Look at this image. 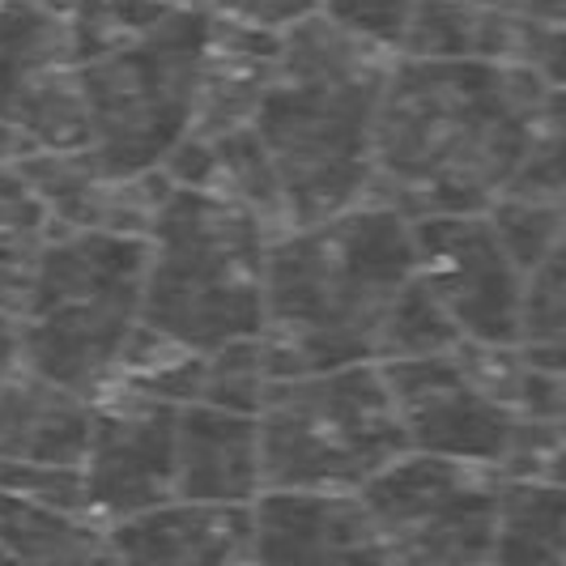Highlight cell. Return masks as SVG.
Instances as JSON below:
<instances>
[{
  "label": "cell",
  "instance_id": "cell-16",
  "mask_svg": "<svg viewBox=\"0 0 566 566\" xmlns=\"http://www.w3.org/2000/svg\"><path fill=\"white\" fill-rule=\"evenodd\" d=\"M94 434V400L22 370L0 392V460L82 469Z\"/></svg>",
  "mask_w": 566,
  "mask_h": 566
},
{
  "label": "cell",
  "instance_id": "cell-32",
  "mask_svg": "<svg viewBox=\"0 0 566 566\" xmlns=\"http://www.w3.org/2000/svg\"><path fill=\"white\" fill-rule=\"evenodd\" d=\"M503 478L541 482L566 494V422H520Z\"/></svg>",
  "mask_w": 566,
  "mask_h": 566
},
{
  "label": "cell",
  "instance_id": "cell-39",
  "mask_svg": "<svg viewBox=\"0 0 566 566\" xmlns=\"http://www.w3.org/2000/svg\"><path fill=\"white\" fill-rule=\"evenodd\" d=\"M85 566H128V563L119 558V549H115L112 541H107V545H103V549H98V554H94V558H90Z\"/></svg>",
  "mask_w": 566,
  "mask_h": 566
},
{
  "label": "cell",
  "instance_id": "cell-30",
  "mask_svg": "<svg viewBox=\"0 0 566 566\" xmlns=\"http://www.w3.org/2000/svg\"><path fill=\"white\" fill-rule=\"evenodd\" d=\"M269 384H273V367H269L264 340L260 337L234 340V345L205 358V392H200V405H218V409H230V413H252V418H260L264 397H269Z\"/></svg>",
  "mask_w": 566,
  "mask_h": 566
},
{
  "label": "cell",
  "instance_id": "cell-14",
  "mask_svg": "<svg viewBox=\"0 0 566 566\" xmlns=\"http://www.w3.org/2000/svg\"><path fill=\"white\" fill-rule=\"evenodd\" d=\"M264 490L260 418L218 405H184L175 422V499L255 507Z\"/></svg>",
  "mask_w": 566,
  "mask_h": 566
},
{
  "label": "cell",
  "instance_id": "cell-12",
  "mask_svg": "<svg viewBox=\"0 0 566 566\" xmlns=\"http://www.w3.org/2000/svg\"><path fill=\"white\" fill-rule=\"evenodd\" d=\"M384 379L397 400L409 452L485 464V469L507 464L520 418L490 392H482L455 354L384 363Z\"/></svg>",
  "mask_w": 566,
  "mask_h": 566
},
{
  "label": "cell",
  "instance_id": "cell-1",
  "mask_svg": "<svg viewBox=\"0 0 566 566\" xmlns=\"http://www.w3.org/2000/svg\"><path fill=\"white\" fill-rule=\"evenodd\" d=\"M541 94L520 64L397 56L379 98L370 200L409 222L485 213L507 197Z\"/></svg>",
  "mask_w": 566,
  "mask_h": 566
},
{
  "label": "cell",
  "instance_id": "cell-24",
  "mask_svg": "<svg viewBox=\"0 0 566 566\" xmlns=\"http://www.w3.org/2000/svg\"><path fill=\"white\" fill-rule=\"evenodd\" d=\"M107 388H128V392H142L163 405H200L205 392V354L197 349H184L175 340L149 333L142 324V333L133 337L124 363L115 367L112 384Z\"/></svg>",
  "mask_w": 566,
  "mask_h": 566
},
{
  "label": "cell",
  "instance_id": "cell-22",
  "mask_svg": "<svg viewBox=\"0 0 566 566\" xmlns=\"http://www.w3.org/2000/svg\"><path fill=\"white\" fill-rule=\"evenodd\" d=\"M490 566H566V494L541 482L503 485V524Z\"/></svg>",
  "mask_w": 566,
  "mask_h": 566
},
{
  "label": "cell",
  "instance_id": "cell-35",
  "mask_svg": "<svg viewBox=\"0 0 566 566\" xmlns=\"http://www.w3.org/2000/svg\"><path fill=\"white\" fill-rule=\"evenodd\" d=\"M520 69H528L545 90H566V27L563 22H533L524 18L520 39Z\"/></svg>",
  "mask_w": 566,
  "mask_h": 566
},
{
  "label": "cell",
  "instance_id": "cell-23",
  "mask_svg": "<svg viewBox=\"0 0 566 566\" xmlns=\"http://www.w3.org/2000/svg\"><path fill=\"white\" fill-rule=\"evenodd\" d=\"M205 145H209V154H213V192L248 205L273 234H285L290 222H285L282 184H277L273 158H269V149L260 142L255 124L234 128L227 137H213V142H205Z\"/></svg>",
  "mask_w": 566,
  "mask_h": 566
},
{
  "label": "cell",
  "instance_id": "cell-27",
  "mask_svg": "<svg viewBox=\"0 0 566 566\" xmlns=\"http://www.w3.org/2000/svg\"><path fill=\"white\" fill-rule=\"evenodd\" d=\"M460 328L452 324V315L443 312L430 290L418 277L405 285L392 312L384 319V333H379V367L384 363H418V358H439V354H452L460 345Z\"/></svg>",
  "mask_w": 566,
  "mask_h": 566
},
{
  "label": "cell",
  "instance_id": "cell-33",
  "mask_svg": "<svg viewBox=\"0 0 566 566\" xmlns=\"http://www.w3.org/2000/svg\"><path fill=\"white\" fill-rule=\"evenodd\" d=\"M0 490L4 494H18V499H30V503H43V507L90 515L82 469H52V464H13V460H0Z\"/></svg>",
  "mask_w": 566,
  "mask_h": 566
},
{
  "label": "cell",
  "instance_id": "cell-6",
  "mask_svg": "<svg viewBox=\"0 0 566 566\" xmlns=\"http://www.w3.org/2000/svg\"><path fill=\"white\" fill-rule=\"evenodd\" d=\"M260 443L264 494H363L409 452L379 363L273 379Z\"/></svg>",
  "mask_w": 566,
  "mask_h": 566
},
{
  "label": "cell",
  "instance_id": "cell-29",
  "mask_svg": "<svg viewBox=\"0 0 566 566\" xmlns=\"http://www.w3.org/2000/svg\"><path fill=\"white\" fill-rule=\"evenodd\" d=\"M524 277L566 239V197H499L485 209Z\"/></svg>",
  "mask_w": 566,
  "mask_h": 566
},
{
  "label": "cell",
  "instance_id": "cell-3",
  "mask_svg": "<svg viewBox=\"0 0 566 566\" xmlns=\"http://www.w3.org/2000/svg\"><path fill=\"white\" fill-rule=\"evenodd\" d=\"M392 56L312 18L282 34L277 69L255 112L290 230L328 222L370 200L375 124Z\"/></svg>",
  "mask_w": 566,
  "mask_h": 566
},
{
  "label": "cell",
  "instance_id": "cell-19",
  "mask_svg": "<svg viewBox=\"0 0 566 566\" xmlns=\"http://www.w3.org/2000/svg\"><path fill=\"white\" fill-rule=\"evenodd\" d=\"M27 188L43 200L60 234L107 230L112 222V188L115 179L98 167L90 149H30L18 163Z\"/></svg>",
  "mask_w": 566,
  "mask_h": 566
},
{
  "label": "cell",
  "instance_id": "cell-26",
  "mask_svg": "<svg viewBox=\"0 0 566 566\" xmlns=\"http://www.w3.org/2000/svg\"><path fill=\"white\" fill-rule=\"evenodd\" d=\"M520 349L533 367L566 375V239L528 273Z\"/></svg>",
  "mask_w": 566,
  "mask_h": 566
},
{
  "label": "cell",
  "instance_id": "cell-21",
  "mask_svg": "<svg viewBox=\"0 0 566 566\" xmlns=\"http://www.w3.org/2000/svg\"><path fill=\"white\" fill-rule=\"evenodd\" d=\"M56 239L52 213L27 188L18 167H9L0 175V312H27L34 273Z\"/></svg>",
  "mask_w": 566,
  "mask_h": 566
},
{
  "label": "cell",
  "instance_id": "cell-8",
  "mask_svg": "<svg viewBox=\"0 0 566 566\" xmlns=\"http://www.w3.org/2000/svg\"><path fill=\"white\" fill-rule=\"evenodd\" d=\"M503 485V469L405 452L358 499L400 566H490Z\"/></svg>",
  "mask_w": 566,
  "mask_h": 566
},
{
  "label": "cell",
  "instance_id": "cell-4",
  "mask_svg": "<svg viewBox=\"0 0 566 566\" xmlns=\"http://www.w3.org/2000/svg\"><path fill=\"white\" fill-rule=\"evenodd\" d=\"M273 239L248 205L175 188L149 234L142 324L205 358L260 337Z\"/></svg>",
  "mask_w": 566,
  "mask_h": 566
},
{
  "label": "cell",
  "instance_id": "cell-18",
  "mask_svg": "<svg viewBox=\"0 0 566 566\" xmlns=\"http://www.w3.org/2000/svg\"><path fill=\"white\" fill-rule=\"evenodd\" d=\"M524 18L473 0H418L400 43V60H482L515 64Z\"/></svg>",
  "mask_w": 566,
  "mask_h": 566
},
{
  "label": "cell",
  "instance_id": "cell-5",
  "mask_svg": "<svg viewBox=\"0 0 566 566\" xmlns=\"http://www.w3.org/2000/svg\"><path fill=\"white\" fill-rule=\"evenodd\" d=\"M149 239L82 230L60 234L30 285L22 333L27 367L98 400L145 315Z\"/></svg>",
  "mask_w": 566,
  "mask_h": 566
},
{
  "label": "cell",
  "instance_id": "cell-20",
  "mask_svg": "<svg viewBox=\"0 0 566 566\" xmlns=\"http://www.w3.org/2000/svg\"><path fill=\"white\" fill-rule=\"evenodd\" d=\"M107 528L77 511H56L0 490V554L18 566H85Z\"/></svg>",
  "mask_w": 566,
  "mask_h": 566
},
{
  "label": "cell",
  "instance_id": "cell-2",
  "mask_svg": "<svg viewBox=\"0 0 566 566\" xmlns=\"http://www.w3.org/2000/svg\"><path fill=\"white\" fill-rule=\"evenodd\" d=\"M409 282L413 222L379 200L277 234L260 333L273 379L379 363L384 319Z\"/></svg>",
  "mask_w": 566,
  "mask_h": 566
},
{
  "label": "cell",
  "instance_id": "cell-17",
  "mask_svg": "<svg viewBox=\"0 0 566 566\" xmlns=\"http://www.w3.org/2000/svg\"><path fill=\"white\" fill-rule=\"evenodd\" d=\"M277 52H282V34H264V30L213 18L205 73H200L197 124H192L197 142H213V137H227L234 128L255 124L260 98H264L269 77L277 69Z\"/></svg>",
  "mask_w": 566,
  "mask_h": 566
},
{
  "label": "cell",
  "instance_id": "cell-7",
  "mask_svg": "<svg viewBox=\"0 0 566 566\" xmlns=\"http://www.w3.org/2000/svg\"><path fill=\"white\" fill-rule=\"evenodd\" d=\"M209 9H175L137 43L82 64L90 154L112 179L163 170L192 137Z\"/></svg>",
  "mask_w": 566,
  "mask_h": 566
},
{
  "label": "cell",
  "instance_id": "cell-38",
  "mask_svg": "<svg viewBox=\"0 0 566 566\" xmlns=\"http://www.w3.org/2000/svg\"><path fill=\"white\" fill-rule=\"evenodd\" d=\"M473 4H485V9H499V13H515V18H528L537 0H473Z\"/></svg>",
  "mask_w": 566,
  "mask_h": 566
},
{
  "label": "cell",
  "instance_id": "cell-15",
  "mask_svg": "<svg viewBox=\"0 0 566 566\" xmlns=\"http://www.w3.org/2000/svg\"><path fill=\"white\" fill-rule=\"evenodd\" d=\"M128 566H255V507L175 499L107 528Z\"/></svg>",
  "mask_w": 566,
  "mask_h": 566
},
{
  "label": "cell",
  "instance_id": "cell-9",
  "mask_svg": "<svg viewBox=\"0 0 566 566\" xmlns=\"http://www.w3.org/2000/svg\"><path fill=\"white\" fill-rule=\"evenodd\" d=\"M413 277L452 315L464 340L520 345L528 277L485 213L413 218Z\"/></svg>",
  "mask_w": 566,
  "mask_h": 566
},
{
  "label": "cell",
  "instance_id": "cell-28",
  "mask_svg": "<svg viewBox=\"0 0 566 566\" xmlns=\"http://www.w3.org/2000/svg\"><path fill=\"white\" fill-rule=\"evenodd\" d=\"M511 197H566V90H545L528 115V137Z\"/></svg>",
  "mask_w": 566,
  "mask_h": 566
},
{
  "label": "cell",
  "instance_id": "cell-31",
  "mask_svg": "<svg viewBox=\"0 0 566 566\" xmlns=\"http://www.w3.org/2000/svg\"><path fill=\"white\" fill-rule=\"evenodd\" d=\"M418 0H319V18L384 56H400Z\"/></svg>",
  "mask_w": 566,
  "mask_h": 566
},
{
  "label": "cell",
  "instance_id": "cell-11",
  "mask_svg": "<svg viewBox=\"0 0 566 566\" xmlns=\"http://www.w3.org/2000/svg\"><path fill=\"white\" fill-rule=\"evenodd\" d=\"M175 405L128 388L98 392L82 478L90 515L103 528L175 503Z\"/></svg>",
  "mask_w": 566,
  "mask_h": 566
},
{
  "label": "cell",
  "instance_id": "cell-13",
  "mask_svg": "<svg viewBox=\"0 0 566 566\" xmlns=\"http://www.w3.org/2000/svg\"><path fill=\"white\" fill-rule=\"evenodd\" d=\"M255 566H400L358 494H264Z\"/></svg>",
  "mask_w": 566,
  "mask_h": 566
},
{
  "label": "cell",
  "instance_id": "cell-25",
  "mask_svg": "<svg viewBox=\"0 0 566 566\" xmlns=\"http://www.w3.org/2000/svg\"><path fill=\"white\" fill-rule=\"evenodd\" d=\"M48 4L64 18L77 69L137 43L167 13H175L163 0H48Z\"/></svg>",
  "mask_w": 566,
  "mask_h": 566
},
{
  "label": "cell",
  "instance_id": "cell-36",
  "mask_svg": "<svg viewBox=\"0 0 566 566\" xmlns=\"http://www.w3.org/2000/svg\"><path fill=\"white\" fill-rule=\"evenodd\" d=\"M27 370V333H22V315L0 312V392Z\"/></svg>",
  "mask_w": 566,
  "mask_h": 566
},
{
  "label": "cell",
  "instance_id": "cell-40",
  "mask_svg": "<svg viewBox=\"0 0 566 566\" xmlns=\"http://www.w3.org/2000/svg\"><path fill=\"white\" fill-rule=\"evenodd\" d=\"M163 4H170V9H197V0H163Z\"/></svg>",
  "mask_w": 566,
  "mask_h": 566
},
{
  "label": "cell",
  "instance_id": "cell-10",
  "mask_svg": "<svg viewBox=\"0 0 566 566\" xmlns=\"http://www.w3.org/2000/svg\"><path fill=\"white\" fill-rule=\"evenodd\" d=\"M0 124L30 149H90L82 69L48 0H0Z\"/></svg>",
  "mask_w": 566,
  "mask_h": 566
},
{
  "label": "cell",
  "instance_id": "cell-34",
  "mask_svg": "<svg viewBox=\"0 0 566 566\" xmlns=\"http://www.w3.org/2000/svg\"><path fill=\"white\" fill-rule=\"evenodd\" d=\"M209 13L264 34H290L294 27L319 18V0H218Z\"/></svg>",
  "mask_w": 566,
  "mask_h": 566
},
{
  "label": "cell",
  "instance_id": "cell-37",
  "mask_svg": "<svg viewBox=\"0 0 566 566\" xmlns=\"http://www.w3.org/2000/svg\"><path fill=\"white\" fill-rule=\"evenodd\" d=\"M27 154H30L27 137H22V133H13L9 124H0V175H4L9 167H18Z\"/></svg>",
  "mask_w": 566,
  "mask_h": 566
}]
</instances>
